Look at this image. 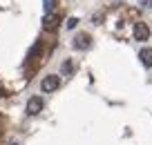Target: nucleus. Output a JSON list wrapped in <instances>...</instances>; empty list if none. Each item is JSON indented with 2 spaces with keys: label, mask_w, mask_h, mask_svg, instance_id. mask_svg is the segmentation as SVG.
Returning <instances> with one entry per match:
<instances>
[{
  "label": "nucleus",
  "mask_w": 152,
  "mask_h": 145,
  "mask_svg": "<svg viewBox=\"0 0 152 145\" xmlns=\"http://www.w3.org/2000/svg\"><path fill=\"white\" fill-rule=\"evenodd\" d=\"M45 107V101L40 98V96H31V98L27 101V114L29 116H36V114H40Z\"/></svg>",
  "instance_id": "obj_2"
},
{
  "label": "nucleus",
  "mask_w": 152,
  "mask_h": 145,
  "mask_svg": "<svg viewBox=\"0 0 152 145\" xmlns=\"http://www.w3.org/2000/svg\"><path fill=\"white\" fill-rule=\"evenodd\" d=\"M139 58H141V63L145 67H152V49L150 47H143L141 52H139Z\"/></svg>",
  "instance_id": "obj_6"
},
{
  "label": "nucleus",
  "mask_w": 152,
  "mask_h": 145,
  "mask_svg": "<svg viewBox=\"0 0 152 145\" xmlns=\"http://www.w3.org/2000/svg\"><path fill=\"white\" fill-rule=\"evenodd\" d=\"M134 38H137L139 42H145L148 38H150V27H148L145 23H137L134 25Z\"/></svg>",
  "instance_id": "obj_5"
},
{
  "label": "nucleus",
  "mask_w": 152,
  "mask_h": 145,
  "mask_svg": "<svg viewBox=\"0 0 152 145\" xmlns=\"http://www.w3.org/2000/svg\"><path fill=\"white\" fill-rule=\"evenodd\" d=\"M74 49H78V52H85V49H90L92 47V38H90V34H76V38H74Z\"/></svg>",
  "instance_id": "obj_3"
},
{
  "label": "nucleus",
  "mask_w": 152,
  "mask_h": 145,
  "mask_svg": "<svg viewBox=\"0 0 152 145\" xmlns=\"http://www.w3.org/2000/svg\"><path fill=\"white\" fill-rule=\"evenodd\" d=\"M43 2H45V11H47V14H54V11H56L58 0H43Z\"/></svg>",
  "instance_id": "obj_8"
},
{
  "label": "nucleus",
  "mask_w": 152,
  "mask_h": 145,
  "mask_svg": "<svg viewBox=\"0 0 152 145\" xmlns=\"http://www.w3.org/2000/svg\"><path fill=\"white\" fill-rule=\"evenodd\" d=\"M143 5H145V7H152V0H145V2H143Z\"/></svg>",
  "instance_id": "obj_11"
},
{
  "label": "nucleus",
  "mask_w": 152,
  "mask_h": 145,
  "mask_svg": "<svg viewBox=\"0 0 152 145\" xmlns=\"http://www.w3.org/2000/svg\"><path fill=\"white\" fill-rule=\"evenodd\" d=\"M58 23H61V16L54 11V14H45V18H43V29L45 31H54V29L58 27Z\"/></svg>",
  "instance_id": "obj_4"
},
{
  "label": "nucleus",
  "mask_w": 152,
  "mask_h": 145,
  "mask_svg": "<svg viewBox=\"0 0 152 145\" xmlns=\"http://www.w3.org/2000/svg\"><path fill=\"white\" fill-rule=\"evenodd\" d=\"M9 145H18V143H14V141H11V143H9Z\"/></svg>",
  "instance_id": "obj_12"
},
{
  "label": "nucleus",
  "mask_w": 152,
  "mask_h": 145,
  "mask_svg": "<svg viewBox=\"0 0 152 145\" xmlns=\"http://www.w3.org/2000/svg\"><path fill=\"white\" fill-rule=\"evenodd\" d=\"M58 87H61V78H58L56 74H49V76H45V78L40 80V89H43L45 94H49V92H56Z\"/></svg>",
  "instance_id": "obj_1"
},
{
  "label": "nucleus",
  "mask_w": 152,
  "mask_h": 145,
  "mask_svg": "<svg viewBox=\"0 0 152 145\" xmlns=\"http://www.w3.org/2000/svg\"><path fill=\"white\" fill-rule=\"evenodd\" d=\"M74 69H76V67H74V63H72V60L63 63V74H65V76H72V74H74Z\"/></svg>",
  "instance_id": "obj_7"
},
{
  "label": "nucleus",
  "mask_w": 152,
  "mask_h": 145,
  "mask_svg": "<svg viewBox=\"0 0 152 145\" xmlns=\"http://www.w3.org/2000/svg\"><path fill=\"white\" fill-rule=\"evenodd\" d=\"M65 25H67V29H74L76 25H78V18H69V20H67Z\"/></svg>",
  "instance_id": "obj_9"
},
{
  "label": "nucleus",
  "mask_w": 152,
  "mask_h": 145,
  "mask_svg": "<svg viewBox=\"0 0 152 145\" xmlns=\"http://www.w3.org/2000/svg\"><path fill=\"white\" fill-rule=\"evenodd\" d=\"M5 94H7V92H5V87H2V85H0V96H5Z\"/></svg>",
  "instance_id": "obj_10"
}]
</instances>
